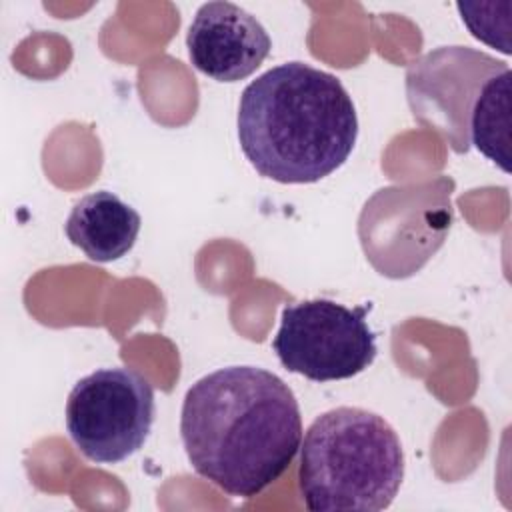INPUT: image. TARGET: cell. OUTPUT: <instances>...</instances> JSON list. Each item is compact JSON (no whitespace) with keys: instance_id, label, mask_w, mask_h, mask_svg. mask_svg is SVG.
Here are the masks:
<instances>
[{"instance_id":"cell-1","label":"cell","mask_w":512,"mask_h":512,"mask_svg":"<svg viewBox=\"0 0 512 512\" xmlns=\"http://www.w3.org/2000/svg\"><path fill=\"white\" fill-rule=\"evenodd\" d=\"M180 436L202 478L230 496L254 498L288 470L300 450V406L274 372L226 366L188 388Z\"/></svg>"},{"instance_id":"cell-2","label":"cell","mask_w":512,"mask_h":512,"mask_svg":"<svg viewBox=\"0 0 512 512\" xmlns=\"http://www.w3.org/2000/svg\"><path fill=\"white\" fill-rule=\"evenodd\" d=\"M238 142L264 178L312 184L354 150L358 116L344 84L306 62L278 64L252 80L238 104Z\"/></svg>"},{"instance_id":"cell-3","label":"cell","mask_w":512,"mask_h":512,"mask_svg":"<svg viewBox=\"0 0 512 512\" xmlns=\"http://www.w3.org/2000/svg\"><path fill=\"white\" fill-rule=\"evenodd\" d=\"M402 478L400 438L376 412L338 406L304 432L298 488L312 512H380L392 504Z\"/></svg>"},{"instance_id":"cell-4","label":"cell","mask_w":512,"mask_h":512,"mask_svg":"<svg viewBox=\"0 0 512 512\" xmlns=\"http://www.w3.org/2000/svg\"><path fill=\"white\" fill-rule=\"evenodd\" d=\"M154 388L144 374L114 366L80 378L66 400V430L96 464H118L138 452L154 424Z\"/></svg>"},{"instance_id":"cell-5","label":"cell","mask_w":512,"mask_h":512,"mask_svg":"<svg viewBox=\"0 0 512 512\" xmlns=\"http://www.w3.org/2000/svg\"><path fill=\"white\" fill-rule=\"evenodd\" d=\"M272 348L288 372L314 382L352 378L378 354L366 308H348L326 298L286 306Z\"/></svg>"},{"instance_id":"cell-6","label":"cell","mask_w":512,"mask_h":512,"mask_svg":"<svg viewBox=\"0 0 512 512\" xmlns=\"http://www.w3.org/2000/svg\"><path fill=\"white\" fill-rule=\"evenodd\" d=\"M446 186L440 178L416 188H384L364 206L360 238L380 274L410 276L440 248L452 220Z\"/></svg>"},{"instance_id":"cell-7","label":"cell","mask_w":512,"mask_h":512,"mask_svg":"<svg viewBox=\"0 0 512 512\" xmlns=\"http://www.w3.org/2000/svg\"><path fill=\"white\" fill-rule=\"evenodd\" d=\"M508 64L470 46H440L406 70L412 116L436 130L456 154L470 150V116L482 86Z\"/></svg>"},{"instance_id":"cell-8","label":"cell","mask_w":512,"mask_h":512,"mask_svg":"<svg viewBox=\"0 0 512 512\" xmlns=\"http://www.w3.org/2000/svg\"><path fill=\"white\" fill-rule=\"evenodd\" d=\"M192 66L218 82L248 78L266 60L272 40L256 16L232 2L202 4L186 34Z\"/></svg>"},{"instance_id":"cell-9","label":"cell","mask_w":512,"mask_h":512,"mask_svg":"<svg viewBox=\"0 0 512 512\" xmlns=\"http://www.w3.org/2000/svg\"><path fill=\"white\" fill-rule=\"evenodd\" d=\"M142 226L140 214L110 190L82 196L70 210L64 230L92 262H114L136 244Z\"/></svg>"},{"instance_id":"cell-10","label":"cell","mask_w":512,"mask_h":512,"mask_svg":"<svg viewBox=\"0 0 512 512\" xmlns=\"http://www.w3.org/2000/svg\"><path fill=\"white\" fill-rule=\"evenodd\" d=\"M510 66L494 74L480 90L470 116V146L510 172Z\"/></svg>"},{"instance_id":"cell-11","label":"cell","mask_w":512,"mask_h":512,"mask_svg":"<svg viewBox=\"0 0 512 512\" xmlns=\"http://www.w3.org/2000/svg\"><path fill=\"white\" fill-rule=\"evenodd\" d=\"M462 22L468 26L474 38L498 48L502 54H510V16L496 18V4H456Z\"/></svg>"}]
</instances>
